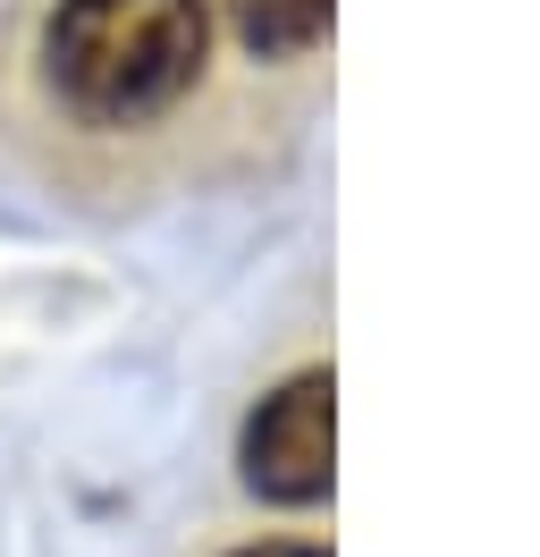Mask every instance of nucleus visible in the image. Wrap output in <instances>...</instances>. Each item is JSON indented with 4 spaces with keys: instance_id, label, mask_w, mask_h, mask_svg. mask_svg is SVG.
I'll use <instances>...</instances> for the list:
<instances>
[{
    "instance_id": "4",
    "label": "nucleus",
    "mask_w": 540,
    "mask_h": 557,
    "mask_svg": "<svg viewBox=\"0 0 540 557\" xmlns=\"http://www.w3.org/2000/svg\"><path fill=\"white\" fill-rule=\"evenodd\" d=\"M211 557H330L312 532H245V541H220Z\"/></svg>"
},
{
    "instance_id": "2",
    "label": "nucleus",
    "mask_w": 540,
    "mask_h": 557,
    "mask_svg": "<svg viewBox=\"0 0 540 557\" xmlns=\"http://www.w3.org/2000/svg\"><path fill=\"white\" fill-rule=\"evenodd\" d=\"M236 482L262 507L330 498V363H296L236 431Z\"/></svg>"
},
{
    "instance_id": "3",
    "label": "nucleus",
    "mask_w": 540,
    "mask_h": 557,
    "mask_svg": "<svg viewBox=\"0 0 540 557\" xmlns=\"http://www.w3.org/2000/svg\"><path fill=\"white\" fill-rule=\"evenodd\" d=\"M330 9L338 0H220V35L254 94H270L279 119H296L321 94L330 69Z\"/></svg>"
},
{
    "instance_id": "1",
    "label": "nucleus",
    "mask_w": 540,
    "mask_h": 557,
    "mask_svg": "<svg viewBox=\"0 0 540 557\" xmlns=\"http://www.w3.org/2000/svg\"><path fill=\"white\" fill-rule=\"evenodd\" d=\"M220 0H51L34 35V85L76 136L152 144L220 94Z\"/></svg>"
}]
</instances>
